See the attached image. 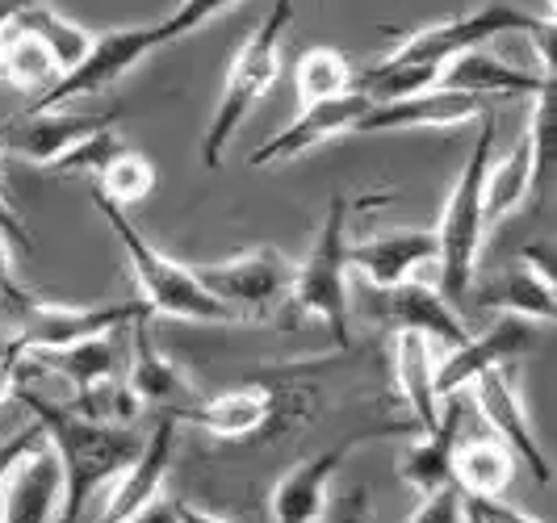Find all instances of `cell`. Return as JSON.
Instances as JSON below:
<instances>
[{"label": "cell", "mask_w": 557, "mask_h": 523, "mask_svg": "<svg viewBox=\"0 0 557 523\" xmlns=\"http://www.w3.org/2000/svg\"><path fill=\"white\" fill-rule=\"evenodd\" d=\"M17 402H26L34 423L42 427L47 444L55 448L59 469H63V507L59 523H81L92 495L101 486H113L126 469L135 465L143 452V440L126 423H101V419H84L72 407H59L51 398L34 394L29 386L13 389Z\"/></svg>", "instance_id": "6da1fadb"}, {"label": "cell", "mask_w": 557, "mask_h": 523, "mask_svg": "<svg viewBox=\"0 0 557 523\" xmlns=\"http://www.w3.org/2000/svg\"><path fill=\"white\" fill-rule=\"evenodd\" d=\"M92 206L101 210V219L110 222V231L117 235V244L131 260V273L139 285V302L147 306V314H164V319H185V323H214V327H248V319L239 310L223 306L214 294H206L197 285V276L189 273V264H176L172 256L156 248L139 226L131 222L126 210L110 206L106 197L92 194Z\"/></svg>", "instance_id": "7a4b0ae2"}, {"label": "cell", "mask_w": 557, "mask_h": 523, "mask_svg": "<svg viewBox=\"0 0 557 523\" xmlns=\"http://www.w3.org/2000/svg\"><path fill=\"white\" fill-rule=\"evenodd\" d=\"M289 22H294V0H273L269 13L260 17V26L251 29L244 47L235 51L231 67H226L223 92H219V105H214V117H210L206 138H201V164L206 167L223 164L226 142L244 126V117L256 110V101L277 84L281 38H285Z\"/></svg>", "instance_id": "3957f363"}, {"label": "cell", "mask_w": 557, "mask_h": 523, "mask_svg": "<svg viewBox=\"0 0 557 523\" xmlns=\"http://www.w3.org/2000/svg\"><path fill=\"white\" fill-rule=\"evenodd\" d=\"M495 160V122L491 113L478 117V138L470 147V160L461 167L453 194H448L445 219L436 231V264H441V298L448 306L466 302L474 289L478 251L486 239V219H482V180H486V164Z\"/></svg>", "instance_id": "277c9868"}, {"label": "cell", "mask_w": 557, "mask_h": 523, "mask_svg": "<svg viewBox=\"0 0 557 523\" xmlns=\"http://www.w3.org/2000/svg\"><path fill=\"white\" fill-rule=\"evenodd\" d=\"M348 214L352 201L348 194H332L323 226L310 244V256L294 269V285H289V319H319L332 331L339 348L352 344L348 331Z\"/></svg>", "instance_id": "5b68a950"}, {"label": "cell", "mask_w": 557, "mask_h": 523, "mask_svg": "<svg viewBox=\"0 0 557 523\" xmlns=\"http://www.w3.org/2000/svg\"><path fill=\"white\" fill-rule=\"evenodd\" d=\"M160 47H168V34L160 22L156 26H122V29H110V34H97L92 47H88V55L72 72H63L47 92H38L22 113L67 110L72 101L92 97V92L110 88L113 80H122L131 67H139L143 59L151 55V51H160Z\"/></svg>", "instance_id": "8992f818"}, {"label": "cell", "mask_w": 557, "mask_h": 523, "mask_svg": "<svg viewBox=\"0 0 557 523\" xmlns=\"http://www.w3.org/2000/svg\"><path fill=\"white\" fill-rule=\"evenodd\" d=\"M147 306L135 302H106V306H55V302H34L17 314V339H9L13 352H55V348H72L97 335H113L117 327H131Z\"/></svg>", "instance_id": "52a82bcc"}, {"label": "cell", "mask_w": 557, "mask_h": 523, "mask_svg": "<svg viewBox=\"0 0 557 523\" xmlns=\"http://www.w3.org/2000/svg\"><path fill=\"white\" fill-rule=\"evenodd\" d=\"M189 273L206 294H214L223 306L239 310L244 319H256L264 306L281 302L294 285V264L281 256L277 248H251L226 260H210V264H194Z\"/></svg>", "instance_id": "ba28073f"}, {"label": "cell", "mask_w": 557, "mask_h": 523, "mask_svg": "<svg viewBox=\"0 0 557 523\" xmlns=\"http://www.w3.org/2000/svg\"><path fill=\"white\" fill-rule=\"evenodd\" d=\"M470 394H474V407H478V414L486 419L491 436L507 444L511 457L532 469L536 486H554V461L545 457V448H541L536 432H532L524 398H520V389H516V364H503V369L482 373L474 386H470Z\"/></svg>", "instance_id": "9c48e42d"}, {"label": "cell", "mask_w": 557, "mask_h": 523, "mask_svg": "<svg viewBox=\"0 0 557 523\" xmlns=\"http://www.w3.org/2000/svg\"><path fill=\"white\" fill-rule=\"evenodd\" d=\"M117 113H122L117 105H110L106 113H67V110L17 113V117L0 122V155H17L26 164L51 167L81 138L113 126Z\"/></svg>", "instance_id": "30bf717a"}, {"label": "cell", "mask_w": 557, "mask_h": 523, "mask_svg": "<svg viewBox=\"0 0 557 523\" xmlns=\"http://www.w3.org/2000/svg\"><path fill=\"white\" fill-rule=\"evenodd\" d=\"M532 339H536L532 323L511 319V314H499V323L491 331H482L474 339L457 344L453 352H445V360L436 364V398L445 402L453 394L474 386L482 373L503 369V364H516V360L532 348Z\"/></svg>", "instance_id": "8fae6325"}, {"label": "cell", "mask_w": 557, "mask_h": 523, "mask_svg": "<svg viewBox=\"0 0 557 523\" xmlns=\"http://www.w3.org/2000/svg\"><path fill=\"white\" fill-rule=\"evenodd\" d=\"M486 117V101L457 92V88H423L416 97L369 105L352 135H394V130H436V126H466Z\"/></svg>", "instance_id": "7c38bea8"}, {"label": "cell", "mask_w": 557, "mask_h": 523, "mask_svg": "<svg viewBox=\"0 0 557 523\" xmlns=\"http://www.w3.org/2000/svg\"><path fill=\"white\" fill-rule=\"evenodd\" d=\"M364 113H369V101H364L357 88H352V92H344V97H332V101L307 105V110L285 126V130H277L269 142H260V147L248 155V164L251 167L281 164V160H294V155H302V151L319 147V142H327V138L352 135Z\"/></svg>", "instance_id": "4fadbf2b"}, {"label": "cell", "mask_w": 557, "mask_h": 523, "mask_svg": "<svg viewBox=\"0 0 557 523\" xmlns=\"http://www.w3.org/2000/svg\"><path fill=\"white\" fill-rule=\"evenodd\" d=\"M168 414L176 423H197L214 440H251L269 432V423L277 419V394L269 386H231L206 402H189Z\"/></svg>", "instance_id": "5bb4252c"}, {"label": "cell", "mask_w": 557, "mask_h": 523, "mask_svg": "<svg viewBox=\"0 0 557 523\" xmlns=\"http://www.w3.org/2000/svg\"><path fill=\"white\" fill-rule=\"evenodd\" d=\"M382 319L391 323L394 331H411V335H423L436 352H453L457 344L470 339V331L461 323V314L423 281H403L394 289H382Z\"/></svg>", "instance_id": "9a60e30c"}, {"label": "cell", "mask_w": 557, "mask_h": 523, "mask_svg": "<svg viewBox=\"0 0 557 523\" xmlns=\"http://www.w3.org/2000/svg\"><path fill=\"white\" fill-rule=\"evenodd\" d=\"M172 444H176V419L164 414L156 423V432L143 440V452L135 457V465L113 482L97 523H131L135 511H143L156 495H164V477L172 469Z\"/></svg>", "instance_id": "2e32d148"}, {"label": "cell", "mask_w": 557, "mask_h": 523, "mask_svg": "<svg viewBox=\"0 0 557 523\" xmlns=\"http://www.w3.org/2000/svg\"><path fill=\"white\" fill-rule=\"evenodd\" d=\"M0 523H55L63 507V469L51 444L34 448L22 465L4 477Z\"/></svg>", "instance_id": "e0dca14e"}, {"label": "cell", "mask_w": 557, "mask_h": 523, "mask_svg": "<svg viewBox=\"0 0 557 523\" xmlns=\"http://www.w3.org/2000/svg\"><path fill=\"white\" fill-rule=\"evenodd\" d=\"M352 448H357V440H344L289 469L277 486H273V498H269L273 523H319L323 507H327V495H332L335 473L344 469V457Z\"/></svg>", "instance_id": "ac0fdd59"}, {"label": "cell", "mask_w": 557, "mask_h": 523, "mask_svg": "<svg viewBox=\"0 0 557 523\" xmlns=\"http://www.w3.org/2000/svg\"><path fill=\"white\" fill-rule=\"evenodd\" d=\"M432 260H436V231H386L364 244H348V269H357L377 294L411 281L419 264Z\"/></svg>", "instance_id": "d6986e66"}, {"label": "cell", "mask_w": 557, "mask_h": 523, "mask_svg": "<svg viewBox=\"0 0 557 523\" xmlns=\"http://www.w3.org/2000/svg\"><path fill=\"white\" fill-rule=\"evenodd\" d=\"M131 344H135V357L126 369V389L135 394L139 407H168V411H181L194 402V386L185 377V369L172 357H164L151 339V314H139L131 323Z\"/></svg>", "instance_id": "ffe728a7"}, {"label": "cell", "mask_w": 557, "mask_h": 523, "mask_svg": "<svg viewBox=\"0 0 557 523\" xmlns=\"http://www.w3.org/2000/svg\"><path fill=\"white\" fill-rule=\"evenodd\" d=\"M461 419H466V402H461V394H453L436 427L419 432V440L398 457V477L407 486H416L419 495H432L453 482V448L461 440Z\"/></svg>", "instance_id": "44dd1931"}, {"label": "cell", "mask_w": 557, "mask_h": 523, "mask_svg": "<svg viewBox=\"0 0 557 523\" xmlns=\"http://www.w3.org/2000/svg\"><path fill=\"white\" fill-rule=\"evenodd\" d=\"M34 369L59 373L63 382L76 386V398H81L88 389L122 377V357H117L110 335H97V339H84V344H72V348H55V352H22L17 357V386H26V377Z\"/></svg>", "instance_id": "7402d4cb"}, {"label": "cell", "mask_w": 557, "mask_h": 523, "mask_svg": "<svg viewBox=\"0 0 557 523\" xmlns=\"http://www.w3.org/2000/svg\"><path fill=\"white\" fill-rule=\"evenodd\" d=\"M441 88H457V92H470V97H516V92H541L549 88L554 76H536V72H524L516 63H503L499 55L491 51H466V55L448 59L441 67Z\"/></svg>", "instance_id": "603a6c76"}, {"label": "cell", "mask_w": 557, "mask_h": 523, "mask_svg": "<svg viewBox=\"0 0 557 523\" xmlns=\"http://www.w3.org/2000/svg\"><path fill=\"white\" fill-rule=\"evenodd\" d=\"M394 382L407 402V411L416 419L419 432H432L441 419V398H436V348L411 335V331H394Z\"/></svg>", "instance_id": "cb8c5ba5"}, {"label": "cell", "mask_w": 557, "mask_h": 523, "mask_svg": "<svg viewBox=\"0 0 557 523\" xmlns=\"http://www.w3.org/2000/svg\"><path fill=\"white\" fill-rule=\"evenodd\" d=\"M478 302L486 310H499L511 319H524V323H554L557 319V298H554V276L536 273L532 264H516L507 269L499 281H491Z\"/></svg>", "instance_id": "d4e9b609"}, {"label": "cell", "mask_w": 557, "mask_h": 523, "mask_svg": "<svg viewBox=\"0 0 557 523\" xmlns=\"http://www.w3.org/2000/svg\"><path fill=\"white\" fill-rule=\"evenodd\" d=\"M511 477H516V457L503 440H495V436L457 440V448H453V486L466 498H503Z\"/></svg>", "instance_id": "484cf974"}, {"label": "cell", "mask_w": 557, "mask_h": 523, "mask_svg": "<svg viewBox=\"0 0 557 523\" xmlns=\"http://www.w3.org/2000/svg\"><path fill=\"white\" fill-rule=\"evenodd\" d=\"M532 194H536V185H532V138L524 130L503 160L486 164V180H482V219H486V226L516 214Z\"/></svg>", "instance_id": "4316f807"}, {"label": "cell", "mask_w": 557, "mask_h": 523, "mask_svg": "<svg viewBox=\"0 0 557 523\" xmlns=\"http://www.w3.org/2000/svg\"><path fill=\"white\" fill-rule=\"evenodd\" d=\"M13 26L22 29V34H29V38H34V42H38L47 55L55 59L59 76H63V72H72V67L88 55L92 38H97V34H88V29L76 26V22L59 17L55 9H47V0H42V4H29V9L17 17V22H13Z\"/></svg>", "instance_id": "83f0119b"}, {"label": "cell", "mask_w": 557, "mask_h": 523, "mask_svg": "<svg viewBox=\"0 0 557 523\" xmlns=\"http://www.w3.org/2000/svg\"><path fill=\"white\" fill-rule=\"evenodd\" d=\"M0 80L17 84V88H29L34 97L47 92L51 84L59 80L55 59L47 55L29 34H22L17 26H9L0 34Z\"/></svg>", "instance_id": "f1b7e54d"}, {"label": "cell", "mask_w": 557, "mask_h": 523, "mask_svg": "<svg viewBox=\"0 0 557 523\" xmlns=\"http://www.w3.org/2000/svg\"><path fill=\"white\" fill-rule=\"evenodd\" d=\"M156 180H160L156 164H151L143 151H131V147H126L122 155H113L110 164L97 172V189H92V194L106 197L117 210H126V206L147 201L151 189H156Z\"/></svg>", "instance_id": "f546056e"}, {"label": "cell", "mask_w": 557, "mask_h": 523, "mask_svg": "<svg viewBox=\"0 0 557 523\" xmlns=\"http://www.w3.org/2000/svg\"><path fill=\"white\" fill-rule=\"evenodd\" d=\"M352 80H357V72L344 59V51L310 47L302 63H298V101L307 110V105H319V101L344 97V92H352Z\"/></svg>", "instance_id": "4dcf8cb0"}, {"label": "cell", "mask_w": 557, "mask_h": 523, "mask_svg": "<svg viewBox=\"0 0 557 523\" xmlns=\"http://www.w3.org/2000/svg\"><path fill=\"white\" fill-rule=\"evenodd\" d=\"M126 151V142L117 138V130L113 126H106V130H97V135L81 138L72 151H63L55 164H51V172H67V176H97L101 167L110 164L113 155H122Z\"/></svg>", "instance_id": "1f68e13d"}, {"label": "cell", "mask_w": 557, "mask_h": 523, "mask_svg": "<svg viewBox=\"0 0 557 523\" xmlns=\"http://www.w3.org/2000/svg\"><path fill=\"white\" fill-rule=\"evenodd\" d=\"M231 4H239V0H181V4H176V13L164 17L160 26H164L168 42H181L185 34H194V29H201L206 22H214V17L226 13Z\"/></svg>", "instance_id": "d6a6232c"}, {"label": "cell", "mask_w": 557, "mask_h": 523, "mask_svg": "<svg viewBox=\"0 0 557 523\" xmlns=\"http://www.w3.org/2000/svg\"><path fill=\"white\" fill-rule=\"evenodd\" d=\"M407 523H466V495L448 482L441 490L423 495V502L416 507V515Z\"/></svg>", "instance_id": "836d02e7"}, {"label": "cell", "mask_w": 557, "mask_h": 523, "mask_svg": "<svg viewBox=\"0 0 557 523\" xmlns=\"http://www.w3.org/2000/svg\"><path fill=\"white\" fill-rule=\"evenodd\" d=\"M319 523H373V502L364 486H348V490H335L327 495V507Z\"/></svg>", "instance_id": "e575fe53"}, {"label": "cell", "mask_w": 557, "mask_h": 523, "mask_svg": "<svg viewBox=\"0 0 557 523\" xmlns=\"http://www.w3.org/2000/svg\"><path fill=\"white\" fill-rule=\"evenodd\" d=\"M29 302H34V298H29L26 289L17 285V276H13V244L0 235V310L17 319Z\"/></svg>", "instance_id": "d590c367"}, {"label": "cell", "mask_w": 557, "mask_h": 523, "mask_svg": "<svg viewBox=\"0 0 557 523\" xmlns=\"http://www.w3.org/2000/svg\"><path fill=\"white\" fill-rule=\"evenodd\" d=\"M42 444H47V436H42L38 423H29V427H22L17 436H9V440L0 444V486H4V477L22 465L34 448H42Z\"/></svg>", "instance_id": "8d00e7d4"}, {"label": "cell", "mask_w": 557, "mask_h": 523, "mask_svg": "<svg viewBox=\"0 0 557 523\" xmlns=\"http://www.w3.org/2000/svg\"><path fill=\"white\" fill-rule=\"evenodd\" d=\"M466 520L470 523H541L529 511L503 502V498H466Z\"/></svg>", "instance_id": "74e56055"}, {"label": "cell", "mask_w": 557, "mask_h": 523, "mask_svg": "<svg viewBox=\"0 0 557 523\" xmlns=\"http://www.w3.org/2000/svg\"><path fill=\"white\" fill-rule=\"evenodd\" d=\"M0 235H4L17 251H34V235L26 231L22 214L13 210V201L4 197V189H0Z\"/></svg>", "instance_id": "f35d334b"}, {"label": "cell", "mask_w": 557, "mask_h": 523, "mask_svg": "<svg viewBox=\"0 0 557 523\" xmlns=\"http://www.w3.org/2000/svg\"><path fill=\"white\" fill-rule=\"evenodd\" d=\"M131 523H181V515H176V498L156 495L143 511H135V520Z\"/></svg>", "instance_id": "ab89813d"}, {"label": "cell", "mask_w": 557, "mask_h": 523, "mask_svg": "<svg viewBox=\"0 0 557 523\" xmlns=\"http://www.w3.org/2000/svg\"><path fill=\"white\" fill-rule=\"evenodd\" d=\"M29 4H42V0H0V34L13 26V22L26 13Z\"/></svg>", "instance_id": "60d3db41"}, {"label": "cell", "mask_w": 557, "mask_h": 523, "mask_svg": "<svg viewBox=\"0 0 557 523\" xmlns=\"http://www.w3.org/2000/svg\"><path fill=\"white\" fill-rule=\"evenodd\" d=\"M176 515H181V523H226V520H219V515L194 507V502H185V498H176Z\"/></svg>", "instance_id": "b9f144b4"}, {"label": "cell", "mask_w": 557, "mask_h": 523, "mask_svg": "<svg viewBox=\"0 0 557 523\" xmlns=\"http://www.w3.org/2000/svg\"><path fill=\"white\" fill-rule=\"evenodd\" d=\"M554 9H557V0H549V17H554Z\"/></svg>", "instance_id": "7bdbcfd3"}, {"label": "cell", "mask_w": 557, "mask_h": 523, "mask_svg": "<svg viewBox=\"0 0 557 523\" xmlns=\"http://www.w3.org/2000/svg\"><path fill=\"white\" fill-rule=\"evenodd\" d=\"M0 189H4V167H0Z\"/></svg>", "instance_id": "ee69618b"}, {"label": "cell", "mask_w": 557, "mask_h": 523, "mask_svg": "<svg viewBox=\"0 0 557 523\" xmlns=\"http://www.w3.org/2000/svg\"><path fill=\"white\" fill-rule=\"evenodd\" d=\"M466 523H470V520H466Z\"/></svg>", "instance_id": "f6af8a7d"}]
</instances>
